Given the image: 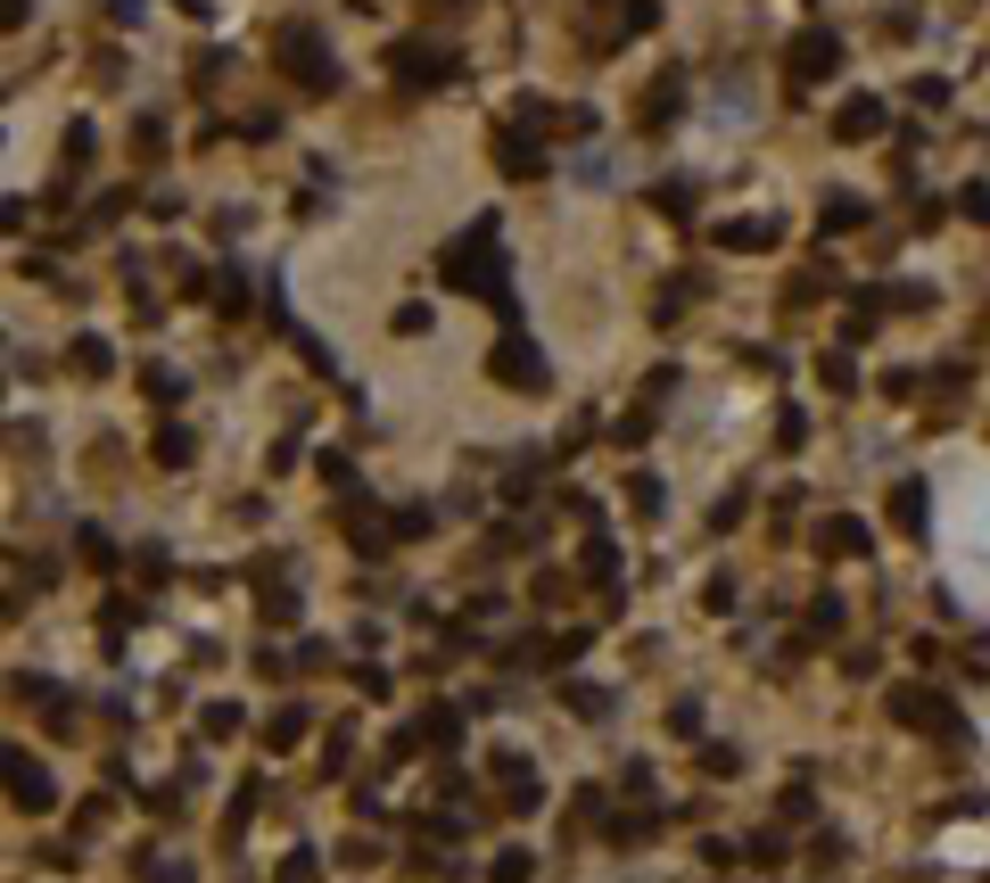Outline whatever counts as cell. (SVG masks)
Returning <instances> with one entry per match:
<instances>
[{
  "instance_id": "obj_1",
  "label": "cell",
  "mask_w": 990,
  "mask_h": 883,
  "mask_svg": "<svg viewBox=\"0 0 990 883\" xmlns=\"http://www.w3.org/2000/svg\"><path fill=\"white\" fill-rule=\"evenodd\" d=\"M446 282L479 289V298H504V248H496V224H470L463 240L446 248Z\"/></svg>"
},
{
  "instance_id": "obj_2",
  "label": "cell",
  "mask_w": 990,
  "mask_h": 883,
  "mask_svg": "<svg viewBox=\"0 0 990 883\" xmlns=\"http://www.w3.org/2000/svg\"><path fill=\"white\" fill-rule=\"evenodd\" d=\"M0 785H9V801L17 809H58V785H50V768H41L34 752H17V743H0Z\"/></svg>"
},
{
  "instance_id": "obj_3",
  "label": "cell",
  "mask_w": 990,
  "mask_h": 883,
  "mask_svg": "<svg viewBox=\"0 0 990 883\" xmlns=\"http://www.w3.org/2000/svg\"><path fill=\"white\" fill-rule=\"evenodd\" d=\"M487 372L504 380V389H545V356H537V338H528V331H504V338H496V356H487Z\"/></svg>"
},
{
  "instance_id": "obj_4",
  "label": "cell",
  "mask_w": 990,
  "mask_h": 883,
  "mask_svg": "<svg viewBox=\"0 0 990 883\" xmlns=\"http://www.w3.org/2000/svg\"><path fill=\"white\" fill-rule=\"evenodd\" d=\"M892 718H899V727H925V735L957 727V711L933 694V685H892Z\"/></svg>"
},
{
  "instance_id": "obj_5",
  "label": "cell",
  "mask_w": 990,
  "mask_h": 883,
  "mask_svg": "<svg viewBox=\"0 0 990 883\" xmlns=\"http://www.w3.org/2000/svg\"><path fill=\"white\" fill-rule=\"evenodd\" d=\"M834 67H842V41L834 34H801V41H792V75H801V83L834 75Z\"/></svg>"
},
{
  "instance_id": "obj_6",
  "label": "cell",
  "mask_w": 990,
  "mask_h": 883,
  "mask_svg": "<svg viewBox=\"0 0 990 883\" xmlns=\"http://www.w3.org/2000/svg\"><path fill=\"white\" fill-rule=\"evenodd\" d=\"M925 512H933L925 479H899V488H892V528H899V537H925Z\"/></svg>"
},
{
  "instance_id": "obj_7",
  "label": "cell",
  "mask_w": 990,
  "mask_h": 883,
  "mask_svg": "<svg viewBox=\"0 0 990 883\" xmlns=\"http://www.w3.org/2000/svg\"><path fill=\"white\" fill-rule=\"evenodd\" d=\"M834 132H842V141H875V132H883V99H867V92H859V99H842Z\"/></svg>"
},
{
  "instance_id": "obj_8",
  "label": "cell",
  "mask_w": 990,
  "mask_h": 883,
  "mask_svg": "<svg viewBox=\"0 0 990 883\" xmlns=\"http://www.w3.org/2000/svg\"><path fill=\"white\" fill-rule=\"evenodd\" d=\"M818 553H825V562H859V553H867V528H859V521H825V528H818Z\"/></svg>"
},
{
  "instance_id": "obj_9",
  "label": "cell",
  "mask_w": 990,
  "mask_h": 883,
  "mask_svg": "<svg viewBox=\"0 0 990 883\" xmlns=\"http://www.w3.org/2000/svg\"><path fill=\"white\" fill-rule=\"evenodd\" d=\"M718 248H776V215H735V224H718Z\"/></svg>"
},
{
  "instance_id": "obj_10",
  "label": "cell",
  "mask_w": 990,
  "mask_h": 883,
  "mask_svg": "<svg viewBox=\"0 0 990 883\" xmlns=\"http://www.w3.org/2000/svg\"><path fill=\"white\" fill-rule=\"evenodd\" d=\"M496 166H504V174H545V150H537V141H521V132H496Z\"/></svg>"
},
{
  "instance_id": "obj_11",
  "label": "cell",
  "mask_w": 990,
  "mask_h": 883,
  "mask_svg": "<svg viewBox=\"0 0 990 883\" xmlns=\"http://www.w3.org/2000/svg\"><path fill=\"white\" fill-rule=\"evenodd\" d=\"M496 776H504V801H512V809H537V801H545L537 776H528V760H496Z\"/></svg>"
},
{
  "instance_id": "obj_12",
  "label": "cell",
  "mask_w": 990,
  "mask_h": 883,
  "mask_svg": "<svg viewBox=\"0 0 990 883\" xmlns=\"http://www.w3.org/2000/svg\"><path fill=\"white\" fill-rule=\"evenodd\" d=\"M818 224H825V231H859V224H867V199H850V190H834Z\"/></svg>"
},
{
  "instance_id": "obj_13",
  "label": "cell",
  "mask_w": 990,
  "mask_h": 883,
  "mask_svg": "<svg viewBox=\"0 0 990 883\" xmlns=\"http://www.w3.org/2000/svg\"><path fill=\"white\" fill-rule=\"evenodd\" d=\"M528 875H537L528 850H496V867H487V883H528Z\"/></svg>"
},
{
  "instance_id": "obj_14",
  "label": "cell",
  "mask_w": 990,
  "mask_h": 883,
  "mask_svg": "<svg viewBox=\"0 0 990 883\" xmlns=\"http://www.w3.org/2000/svg\"><path fill=\"white\" fill-rule=\"evenodd\" d=\"M298 735H306V711H281L273 727H264V743H273V752H289V743H298Z\"/></svg>"
},
{
  "instance_id": "obj_15",
  "label": "cell",
  "mask_w": 990,
  "mask_h": 883,
  "mask_svg": "<svg viewBox=\"0 0 990 883\" xmlns=\"http://www.w3.org/2000/svg\"><path fill=\"white\" fill-rule=\"evenodd\" d=\"M157 463L182 470V463H190V430H157Z\"/></svg>"
},
{
  "instance_id": "obj_16",
  "label": "cell",
  "mask_w": 990,
  "mask_h": 883,
  "mask_svg": "<svg viewBox=\"0 0 990 883\" xmlns=\"http://www.w3.org/2000/svg\"><path fill=\"white\" fill-rule=\"evenodd\" d=\"M611 570H619V546H611V537H595V546H586V578H611Z\"/></svg>"
},
{
  "instance_id": "obj_17",
  "label": "cell",
  "mask_w": 990,
  "mask_h": 883,
  "mask_svg": "<svg viewBox=\"0 0 990 883\" xmlns=\"http://www.w3.org/2000/svg\"><path fill=\"white\" fill-rule=\"evenodd\" d=\"M273 883H322V867H314V850H289V867H281Z\"/></svg>"
},
{
  "instance_id": "obj_18",
  "label": "cell",
  "mask_w": 990,
  "mask_h": 883,
  "mask_svg": "<svg viewBox=\"0 0 990 883\" xmlns=\"http://www.w3.org/2000/svg\"><path fill=\"white\" fill-rule=\"evenodd\" d=\"M818 380H825V389H850L859 372H850V356H825V363H818Z\"/></svg>"
}]
</instances>
